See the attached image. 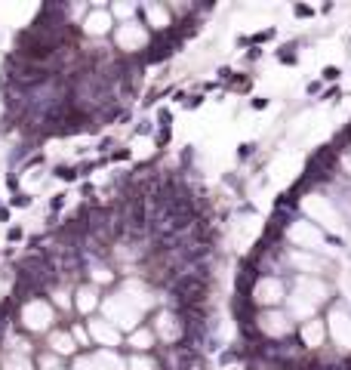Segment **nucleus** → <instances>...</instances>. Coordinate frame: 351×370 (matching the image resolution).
Segmentation results:
<instances>
[{"mask_svg": "<svg viewBox=\"0 0 351 370\" xmlns=\"http://www.w3.org/2000/svg\"><path fill=\"white\" fill-rule=\"evenodd\" d=\"M86 25H89V28H86L89 34H105V31L111 28V15L102 12V9H96V12L89 15V22H86Z\"/></svg>", "mask_w": 351, "mask_h": 370, "instance_id": "nucleus-1", "label": "nucleus"}, {"mask_svg": "<svg viewBox=\"0 0 351 370\" xmlns=\"http://www.w3.org/2000/svg\"><path fill=\"white\" fill-rule=\"evenodd\" d=\"M92 306H96V287H83V290H77V309L89 312Z\"/></svg>", "mask_w": 351, "mask_h": 370, "instance_id": "nucleus-2", "label": "nucleus"}, {"mask_svg": "<svg viewBox=\"0 0 351 370\" xmlns=\"http://www.w3.org/2000/svg\"><path fill=\"white\" fill-rule=\"evenodd\" d=\"M296 43H290V46H284V49H277V59H281L284 65H296Z\"/></svg>", "mask_w": 351, "mask_h": 370, "instance_id": "nucleus-3", "label": "nucleus"}, {"mask_svg": "<svg viewBox=\"0 0 351 370\" xmlns=\"http://www.w3.org/2000/svg\"><path fill=\"white\" fill-rule=\"evenodd\" d=\"M339 74H342V71H339L336 65H327L324 71H321V80H339Z\"/></svg>", "mask_w": 351, "mask_h": 370, "instance_id": "nucleus-4", "label": "nucleus"}, {"mask_svg": "<svg viewBox=\"0 0 351 370\" xmlns=\"http://www.w3.org/2000/svg\"><path fill=\"white\" fill-rule=\"evenodd\" d=\"M65 198H68V195H52V201H49V210H52V213L65 207Z\"/></svg>", "mask_w": 351, "mask_h": 370, "instance_id": "nucleus-5", "label": "nucleus"}, {"mask_svg": "<svg viewBox=\"0 0 351 370\" xmlns=\"http://www.w3.org/2000/svg\"><path fill=\"white\" fill-rule=\"evenodd\" d=\"M166 142H170V127H163V130H160V133H157V145H160V148H163V145H166Z\"/></svg>", "mask_w": 351, "mask_h": 370, "instance_id": "nucleus-6", "label": "nucleus"}, {"mask_svg": "<svg viewBox=\"0 0 351 370\" xmlns=\"http://www.w3.org/2000/svg\"><path fill=\"white\" fill-rule=\"evenodd\" d=\"M250 151H256V145H253V142H244L237 154H240V157H250Z\"/></svg>", "mask_w": 351, "mask_h": 370, "instance_id": "nucleus-7", "label": "nucleus"}, {"mask_svg": "<svg viewBox=\"0 0 351 370\" xmlns=\"http://www.w3.org/2000/svg\"><path fill=\"white\" fill-rule=\"evenodd\" d=\"M12 204H15V207H28L31 201H28V195H15V198H12Z\"/></svg>", "mask_w": 351, "mask_h": 370, "instance_id": "nucleus-8", "label": "nucleus"}, {"mask_svg": "<svg viewBox=\"0 0 351 370\" xmlns=\"http://www.w3.org/2000/svg\"><path fill=\"white\" fill-rule=\"evenodd\" d=\"M250 105H253V108H265V105H268V99H265V96H259V99H253Z\"/></svg>", "mask_w": 351, "mask_h": 370, "instance_id": "nucleus-9", "label": "nucleus"}, {"mask_svg": "<svg viewBox=\"0 0 351 370\" xmlns=\"http://www.w3.org/2000/svg\"><path fill=\"white\" fill-rule=\"evenodd\" d=\"M259 56H262V49H256V46H253V49H250V52H247V62H256V59H259Z\"/></svg>", "mask_w": 351, "mask_h": 370, "instance_id": "nucleus-10", "label": "nucleus"}, {"mask_svg": "<svg viewBox=\"0 0 351 370\" xmlns=\"http://www.w3.org/2000/svg\"><path fill=\"white\" fill-rule=\"evenodd\" d=\"M136 133H151V123H148V120H139V127H136Z\"/></svg>", "mask_w": 351, "mask_h": 370, "instance_id": "nucleus-11", "label": "nucleus"}, {"mask_svg": "<svg viewBox=\"0 0 351 370\" xmlns=\"http://www.w3.org/2000/svg\"><path fill=\"white\" fill-rule=\"evenodd\" d=\"M296 15H311V6H305V3H299V6H296Z\"/></svg>", "mask_w": 351, "mask_h": 370, "instance_id": "nucleus-12", "label": "nucleus"}, {"mask_svg": "<svg viewBox=\"0 0 351 370\" xmlns=\"http://www.w3.org/2000/svg\"><path fill=\"white\" fill-rule=\"evenodd\" d=\"M22 238V228H9V241H18Z\"/></svg>", "mask_w": 351, "mask_h": 370, "instance_id": "nucleus-13", "label": "nucleus"}, {"mask_svg": "<svg viewBox=\"0 0 351 370\" xmlns=\"http://www.w3.org/2000/svg\"><path fill=\"white\" fill-rule=\"evenodd\" d=\"M0 222H9V210H0Z\"/></svg>", "mask_w": 351, "mask_h": 370, "instance_id": "nucleus-14", "label": "nucleus"}]
</instances>
